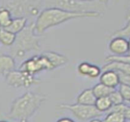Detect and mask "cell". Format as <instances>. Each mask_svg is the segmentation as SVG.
<instances>
[{
    "mask_svg": "<svg viewBox=\"0 0 130 122\" xmlns=\"http://www.w3.org/2000/svg\"><path fill=\"white\" fill-rule=\"evenodd\" d=\"M100 13H77L59 8H46L42 10L35 22V30L38 35L44 34L47 29L57 26L70 20L78 18H99Z\"/></svg>",
    "mask_w": 130,
    "mask_h": 122,
    "instance_id": "6da1fadb",
    "label": "cell"
},
{
    "mask_svg": "<svg viewBox=\"0 0 130 122\" xmlns=\"http://www.w3.org/2000/svg\"><path fill=\"white\" fill-rule=\"evenodd\" d=\"M46 100L47 96L43 94L27 92L12 101L5 118L9 120H28Z\"/></svg>",
    "mask_w": 130,
    "mask_h": 122,
    "instance_id": "7a4b0ae2",
    "label": "cell"
},
{
    "mask_svg": "<svg viewBox=\"0 0 130 122\" xmlns=\"http://www.w3.org/2000/svg\"><path fill=\"white\" fill-rule=\"evenodd\" d=\"M40 37L35 30V22H30L27 27L16 36L14 44L10 47L9 53L15 59L22 60L29 58L31 53L41 51Z\"/></svg>",
    "mask_w": 130,
    "mask_h": 122,
    "instance_id": "3957f363",
    "label": "cell"
},
{
    "mask_svg": "<svg viewBox=\"0 0 130 122\" xmlns=\"http://www.w3.org/2000/svg\"><path fill=\"white\" fill-rule=\"evenodd\" d=\"M109 1L105 0H47L44 9L59 8L77 13H100L103 15Z\"/></svg>",
    "mask_w": 130,
    "mask_h": 122,
    "instance_id": "277c9868",
    "label": "cell"
},
{
    "mask_svg": "<svg viewBox=\"0 0 130 122\" xmlns=\"http://www.w3.org/2000/svg\"><path fill=\"white\" fill-rule=\"evenodd\" d=\"M0 8L9 9L13 18H38L44 9V1L41 0H4L0 1Z\"/></svg>",
    "mask_w": 130,
    "mask_h": 122,
    "instance_id": "5b68a950",
    "label": "cell"
},
{
    "mask_svg": "<svg viewBox=\"0 0 130 122\" xmlns=\"http://www.w3.org/2000/svg\"><path fill=\"white\" fill-rule=\"evenodd\" d=\"M19 70L35 76L41 71L53 70L54 68L47 56L44 53H41V54L33 55L24 60Z\"/></svg>",
    "mask_w": 130,
    "mask_h": 122,
    "instance_id": "8992f818",
    "label": "cell"
},
{
    "mask_svg": "<svg viewBox=\"0 0 130 122\" xmlns=\"http://www.w3.org/2000/svg\"><path fill=\"white\" fill-rule=\"evenodd\" d=\"M60 110L69 111L77 120L81 121L91 120L98 118L103 115V113L99 111L95 105H86L81 104H67L62 103L57 106Z\"/></svg>",
    "mask_w": 130,
    "mask_h": 122,
    "instance_id": "52a82bcc",
    "label": "cell"
},
{
    "mask_svg": "<svg viewBox=\"0 0 130 122\" xmlns=\"http://www.w3.org/2000/svg\"><path fill=\"white\" fill-rule=\"evenodd\" d=\"M6 83L14 88H29L38 85L41 81L35 76L18 70H14L5 76Z\"/></svg>",
    "mask_w": 130,
    "mask_h": 122,
    "instance_id": "ba28073f",
    "label": "cell"
},
{
    "mask_svg": "<svg viewBox=\"0 0 130 122\" xmlns=\"http://www.w3.org/2000/svg\"><path fill=\"white\" fill-rule=\"evenodd\" d=\"M109 50L114 56H125L128 53V40L122 37H113L108 45Z\"/></svg>",
    "mask_w": 130,
    "mask_h": 122,
    "instance_id": "9c48e42d",
    "label": "cell"
},
{
    "mask_svg": "<svg viewBox=\"0 0 130 122\" xmlns=\"http://www.w3.org/2000/svg\"><path fill=\"white\" fill-rule=\"evenodd\" d=\"M100 83L116 89L120 85V79L117 72L113 70H105L100 76Z\"/></svg>",
    "mask_w": 130,
    "mask_h": 122,
    "instance_id": "30bf717a",
    "label": "cell"
},
{
    "mask_svg": "<svg viewBox=\"0 0 130 122\" xmlns=\"http://www.w3.org/2000/svg\"><path fill=\"white\" fill-rule=\"evenodd\" d=\"M15 59L9 54L0 55V74L6 76L8 73L15 70Z\"/></svg>",
    "mask_w": 130,
    "mask_h": 122,
    "instance_id": "8fae6325",
    "label": "cell"
},
{
    "mask_svg": "<svg viewBox=\"0 0 130 122\" xmlns=\"http://www.w3.org/2000/svg\"><path fill=\"white\" fill-rule=\"evenodd\" d=\"M105 70H113L117 73L130 75V64L121 61H109L102 67V71Z\"/></svg>",
    "mask_w": 130,
    "mask_h": 122,
    "instance_id": "7c38bea8",
    "label": "cell"
},
{
    "mask_svg": "<svg viewBox=\"0 0 130 122\" xmlns=\"http://www.w3.org/2000/svg\"><path fill=\"white\" fill-rule=\"evenodd\" d=\"M44 53L50 59L54 69L59 68V67L65 65L66 64H68L69 61V59L65 55L58 53L57 52L46 51V52H44Z\"/></svg>",
    "mask_w": 130,
    "mask_h": 122,
    "instance_id": "4fadbf2b",
    "label": "cell"
},
{
    "mask_svg": "<svg viewBox=\"0 0 130 122\" xmlns=\"http://www.w3.org/2000/svg\"><path fill=\"white\" fill-rule=\"evenodd\" d=\"M97 98L93 92L92 89H86L83 90L77 97V103L86 105H95Z\"/></svg>",
    "mask_w": 130,
    "mask_h": 122,
    "instance_id": "5bb4252c",
    "label": "cell"
},
{
    "mask_svg": "<svg viewBox=\"0 0 130 122\" xmlns=\"http://www.w3.org/2000/svg\"><path fill=\"white\" fill-rule=\"evenodd\" d=\"M28 22V20L25 18H14L11 25L6 29L17 35L27 27Z\"/></svg>",
    "mask_w": 130,
    "mask_h": 122,
    "instance_id": "9a60e30c",
    "label": "cell"
},
{
    "mask_svg": "<svg viewBox=\"0 0 130 122\" xmlns=\"http://www.w3.org/2000/svg\"><path fill=\"white\" fill-rule=\"evenodd\" d=\"M16 34L9 30L0 28V44L9 47H12L16 40Z\"/></svg>",
    "mask_w": 130,
    "mask_h": 122,
    "instance_id": "2e32d148",
    "label": "cell"
},
{
    "mask_svg": "<svg viewBox=\"0 0 130 122\" xmlns=\"http://www.w3.org/2000/svg\"><path fill=\"white\" fill-rule=\"evenodd\" d=\"M93 92L95 94L96 97L98 98H102V97H108L111 95V93L115 90L114 89L109 88L100 83H96L93 88Z\"/></svg>",
    "mask_w": 130,
    "mask_h": 122,
    "instance_id": "e0dca14e",
    "label": "cell"
},
{
    "mask_svg": "<svg viewBox=\"0 0 130 122\" xmlns=\"http://www.w3.org/2000/svg\"><path fill=\"white\" fill-rule=\"evenodd\" d=\"M112 106L113 105L109 96L98 98L95 103V107L96 108V109L103 114L105 112H109Z\"/></svg>",
    "mask_w": 130,
    "mask_h": 122,
    "instance_id": "ac0fdd59",
    "label": "cell"
},
{
    "mask_svg": "<svg viewBox=\"0 0 130 122\" xmlns=\"http://www.w3.org/2000/svg\"><path fill=\"white\" fill-rule=\"evenodd\" d=\"M11 12L5 8H0V28H7L13 20Z\"/></svg>",
    "mask_w": 130,
    "mask_h": 122,
    "instance_id": "d6986e66",
    "label": "cell"
},
{
    "mask_svg": "<svg viewBox=\"0 0 130 122\" xmlns=\"http://www.w3.org/2000/svg\"><path fill=\"white\" fill-rule=\"evenodd\" d=\"M126 119L122 113L117 111H109L104 117L103 122H126Z\"/></svg>",
    "mask_w": 130,
    "mask_h": 122,
    "instance_id": "ffe728a7",
    "label": "cell"
},
{
    "mask_svg": "<svg viewBox=\"0 0 130 122\" xmlns=\"http://www.w3.org/2000/svg\"><path fill=\"white\" fill-rule=\"evenodd\" d=\"M112 37H122L126 39L127 38L129 39L130 38V20L127 21L126 25L123 28L115 31L112 34Z\"/></svg>",
    "mask_w": 130,
    "mask_h": 122,
    "instance_id": "44dd1931",
    "label": "cell"
},
{
    "mask_svg": "<svg viewBox=\"0 0 130 122\" xmlns=\"http://www.w3.org/2000/svg\"><path fill=\"white\" fill-rule=\"evenodd\" d=\"M92 66H93V64H91L88 62H85L84 61V62L80 63L77 66V72L80 76L88 77V76L90 73Z\"/></svg>",
    "mask_w": 130,
    "mask_h": 122,
    "instance_id": "7402d4cb",
    "label": "cell"
},
{
    "mask_svg": "<svg viewBox=\"0 0 130 122\" xmlns=\"http://www.w3.org/2000/svg\"><path fill=\"white\" fill-rule=\"evenodd\" d=\"M109 97L113 105H118L125 103L123 97L122 96L121 93L119 92V91L118 89H115Z\"/></svg>",
    "mask_w": 130,
    "mask_h": 122,
    "instance_id": "603a6c76",
    "label": "cell"
},
{
    "mask_svg": "<svg viewBox=\"0 0 130 122\" xmlns=\"http://www.w3.org/2000/svg\"><path fill=\"white\" fill-rule=\"evenodd\" d=\"M118 90L119 91L122 96L123 97L125 102V103L129 102L130 101V86L120 84L118 87Z\"/></svg>",
    "mask_w": 130,
    "mask_h": 122,
    "instance_id": "cb8c5ba5",
    "label": "cell"
},
{
    "mask_svg": "<svg viewBox=\"0 0 130 122\" xmlns=\"http://www.w3.org/2000/svg\"><path fill=\"white\" fill-rule=\"evenodd\" d=\"M106 62H109V61H121L126 64H130V55L127 54L125 56H114V55H109L105 58Z\"/></svg>",
    "mask_w": 130,
    "mask_h": 122,
    "instance_id": "d4e9b609",
    "label": "cell"
},
{
    "mask_svg": "<svg viewBox=\"0 0 130 122\" xmlns=\"http://www.w3.org/2000/svg\"><path fill=\"white\" fill-rule=\"evenodd\" d=\"M119 76L120 79V84H125L130 86V75L122 73H117Z\"/></svg>",
    "mask_w": 130,
    "mask_h": 122,
    "instance_id": "484cf974",
    "label": "cell"
},
{
    "mask_svg": "<svg viewBox=\"0 0 130 122\" xmlns=\"http://www.w3.org/2000/svg\"><path fill=\"white\" fill-rule=\"evenodd\" d=\"M125 18L126 21L130 20V1H127L125 4Z\"/></svg>",
    "mask_w": 130,
    "mask_h": 122,
    "instance_id": "4316f807",
    "label": "cell"
},
{
    "mask_svg": "<svg viewBox=\"0 0 130 122\" xmlns=\"http://www.w3.org/2000/svg\"><path fill=\"white\" fill-rule=\"evenodd\" d=\"M123 114H124L126 120L130 121V105H128L125 103V109L123 111Z\"/></svg>",
    "mask_w": 130,
    "mask_h": 122,
    "instance_id": "83f0119b",
    "label": "cell"
},
{
    "mask_svg": "<svg viewBox=\"0 0 130 122\" xmlns=\"http://www.w3.org/2000/svg\"><path fill=\"white\" fill-rule=\"evenodd\" d=\"M56 122H75V121L70 117H61V118L58 119Z\"/></svg>",
    "mask_w": 130,
    "mask_h": 122,
    "instance_id": "f1b7e54d",
    "label": "cell"
},
{
    "mask_svg": "<svg viewBox=\"0 0 130 122\" xmlns=\"http://www.w3.org/2000/svg\"><path fill=\"white\" fill-rule=\"evenodd\" d=\"M89 122H103V120H100L99 118H95V119H93V120H90Z\"/></svg>",
    "mask_w": 130,
    "mask_h": 122,
    "instance_id": "f546056e",
    "label": "cell"
},
{
    "mask_svg": "<svg viewBox=\"0 0 130 122\" xmlns=\"http://www.w3.org/2000/svg\"><path fill=\"white\" fill-rule=\"evenodd\" d=\"M12 122H30L28 120H11Z\"/></svg>",
    "mask_w": 130,
    "mask_h": 122,
    "instance_id": "4dcf8cb0",
    "label": "cell"
},
{
    "mask_svg": "<svg viewBox=\"0 0 130 122\" xmlns=\"http://www.w3.org/2000/svg\"><path fill=\"white\" fill-rule=\"evenodd\" d=\"M128 54L130 55V38L128 39Z\"/></svg>",
    "mask_w": 130,
    "mask_h": 122,
    "instance_id": "1f68e13d",
    "label": "cell"
},
{
    "mask_svg": "<svg viewBox=\"0 0 130 122\" xmlns=\"http://www.w3.org/2000/svg\"><path fill=\"white\" fill-rule=\"evenodd\" d=\"M0 122H12V121L9 120H0Z\"/></svg>",
    "mask_w": 130,
    "mask_h": 122,
    "instance_id": "d6a6232c",
    "label": "cell"
},
{
    "mask_svg": "<svg viewBox=\"0 0 130 122\" xmlns=\"http://www.w3.org/2000/svg\"><path fill=\"white\" fill-rule=\"evenodd\" d=\"M128 103H130V101H129V102H128Z\"/></svg>",
    "mask_w": 130,
    "mask_h": 122,
    "instance_id": "836d02e7",
    "label": "cell"
},
{
    "mask_svg": "<svg viewBox=\"0 0 130 122\" xmlns=\"http://www.w3.org/2000/svg\"><path fill=\"white\" fill-rule=\"evenodd\" d=\"M128 122H130V121H128Z\"/></svg>",
    "mask_w": 130,
    "mask_h": 122,
    "instance_id": "e575fe53",
    "label": "cell"
}]
</instances>
